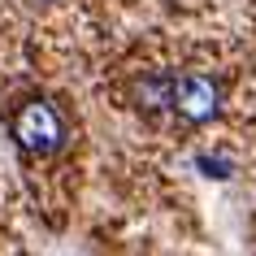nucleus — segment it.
Listing matches in <instances>:
<instances>
[{
	"label": "nucleus",
	"instance_id": "1",
	"mask_svg": "<svg viewBox=\"0 0 256 256\" xmlns=\"http://www.w3.org/2000/svg\"><path fill=\"white\" fill-rule=\"evenodd\" d=\"M144 100L152 104H170L178 118L187 122H208L222 113V82L208 74H182V78H156L144 87Z\"/></svg>",
	"mask_w": 256,
	"mask_h": 256
},
{
	"label": "nucleus",
	"instance_id": "3",
	"mask_svg": "<svg viewBox=\"0 0 256 256\" xmlns=\"http://www.w3.org/2000/svg\"><path fill=\"white\" fill-rule=\"evenodd\" d=\"M200 170H208L213 178H230V161L226 156H200Z\"/></svg>",
	"mask_w": 256,
	"mask_h": 256
},
{
	"label": "nucleus",
	"instance_id": "2",
	"mask_svg": "<svg viewBox=\"0 0 256 256\" xmlns=\"http://www.w3.org/2000/svg\"><path fill=\"white\" fill-rule=\"evenodd\" d=\"M14 139L26 152H35V156H48V152H56L66 144V122H61V113L48 100H30L14 118Z\"/></svg>",
	"mask_w": 256,
	"mask_h": 256
}]
</instances>
